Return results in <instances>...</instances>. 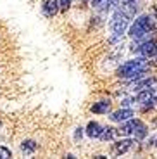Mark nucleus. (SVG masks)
<instances>
[{"instance_id": "obj_21", "label": "nucleus", "mask_w": 157, "mask_h": 159, "mask_svg": "<svg viewBox=\"0 0 157 159\" xmlns=\"http://www.w3.org/2000/svg\"><path fill=\"white\" fill-rule=\"evenodd\" d=\"M154 143H155V147H157V137H155V142H154Z\"/></svg>"}, {"instance_id": "obj_15", "label": "nucleus", "mask_w": 157, "mask_h": 159, "mask_svg": "<svg viewBox=\"0 0 157 159\" xmlns=\"http://www.w3.org/2000/svg\"><path fill=\"white\" fill-rule=\"evenodd\" d=\"M135 104H137L135 95H128V97H124V99H121V107H131Z\"/></svg>"}, {"instance_id": "obj_8", "label": "nucleus", "mask_w": 157, "mask_h": 159, "mask_svg": "<svg viewBox=\"0 0 157 159\" xmlns=\"http://www.w3.org/2000/svg\"><path fill=\"white\" fill-rule=\"evenodd\" d=\"M40 11H42V14H43L47 19L55 17L57 16V12H61L59 11V0H42Z\"/></svg>"}, {"instance_id": "obj_2", "label": "nucleus", "mask_w": 157, "mask_h": 159, "mask_svg": "<svg viewBox=\"0 0 157 159\" xmlns=\"http://www.w3.org/2000/svg\"><path fill=\"white\" fill-rule=\"evenodd\" d=\"M157 31V23L150 14H140V16L135 17L133 23H130V28H128V36L131 40H137V42H143V40L150 38L152 33Z\"/></svg>"}, {"instance_id": "obj_17", "label": "nucleus", "mask_w": 157, "mask_h": 159, "mask_svg": "<svg viewBox=\"0 0 157 159\" xmlns=\"http://www.w3.org/2000/svg\"><path fill=\"white\" fill-rule=\"evenodd\" d=\"M73 5V0H59V11L61 12H67Z\"/></svg>"}, {"instance_id": "obj_7", "label": "nucleus", "mask_w": 157, "mask_h": 159, "mask_svg": "<svg viewBox=\"0 0 157 159\" xmlns=\"http://www.w3.org/2000/svg\"><path fill=\"white\" fill-rule=\"evenodd\" d=\"M119 9L124 12L126 16H130L131 19H135L138 12H140V7H141V2L140 0H119Z\"/></svg>"}, {"instance_id": "obj_11", "label": "nucleus", "mask_w": 157, "mask_h": 159, "mask_svg": "<svg viewBox=\"0 0 157 159\" xmlns=\"http://www.w3.org/2000/svg\"><path fill=\"white\" fill-rule=\"evenodd\" d=\"M19 151H21V154H24V156H31L38 151V143L31 139L23 140V142L19 143Z\"/></svg>"}, {"instance_id": "obj_6", "label": "nucleus", "mask_w": 157, "mask_h": 159, "mask_svg": "<svg viewBox=\"0 0 157 159\" xmlns=\"http://www.w3.org/2000/svg\"><path fill=\"white\" fill-rule=\"evenodd\" d=\"M128 123H130V126H131V135H133V139L143 140L147 135H149V126H147L141 119L130 118V119H128Z\"/></svg>"}, {"instance_id": "obj_14", "label": "nucleus", "mask_w": 157, "mask_h": 159, "mask_svg": "<svg viewBox=\"0 0 157 159\" xmlns=\"http://www.w3.org/2000/svg\"><path fill=\"white\" fill-rule=\"evenodd\" d=\"M119 5V0H104L102 4L98 5V11L102 12V14H109L112 9H116Z\"/></svg>"}, {"instance_id": "obj_9", "label": "nucleus", "mask_w": 157, "mask_h": 159, "mask_svg": "<svg viewBox=\"0 0 157 159\" xmlns=\"http://www.w3.org/2000/svg\"><path fill=\"white\" fill-rule=\"evenodd\" d=\"M135 116V111L131 107H119L118 111H110L109 112V121H112V123H123V121H126V119H130Z\"/></svg>"}, {"instance_id": "obj_4", "label": "nucleus", "mask_w": 157, "mask_h": 159, "mask_svg": "<svg viewBox=\"0 0 157 159\" xmlns=\"http://www.w3.org/2000/svg\"><path fill=\"white\" fill-rule=\"evenodd\" d=\"M135 56H141V57H147V59H152V57L157 56V38H147L143 42H137L135 40L133 47L130 48Z\"/></svg>"}, {"instance_id": "obj_3", "label": "nucleus", "mask_w": 157, "mask_h": 159, "mask_svg": "<svg viewBox=\"0 0 157 159\" xmlns=\"http://www.w3.org/2000/svg\"><path fill=\"white\" fill-rule=\"evenodd\" d=\"M130 23H131L130 16H126L119 7L114 9L112 16H110V21H109V30H110L109 42L110 43H116V42H119V40L123 38L126 30L130 28Z\"/></svg>"}, {"instance_id": "obj_5", "label": "nucleus", "mask_w": 157, "mask_h": 159, "mask_svg": "<svg viewBox=\"0 0 157 159\" xmlns=\"http://www.w3.org/2000/svg\"><path fill=\"white\" fill-rule=\"evenodd\" d=\"M135 145H137V139H131V137L119 139L112 143V154L114 156H124V154H128Z\"/></svg>"}, {"instance_id": "obj_13", "label": "nucleus", "mask_w": 157, "mask_h": 159, "mask_svg": "<svg viewBox=\"0 0 157 159\" xmlns=\"http://www.w3.org/2000/svg\"><path fill=\"white\" fill-rule=\"evenodd\" d=\"M114 137H116V128L114 126H104L100 135H98V140L100 142H112Z\"/></svg>"}, {"instance_id": "obj_1", "label": "nucleus", "mask_w": 157, "mask_h": 159, "mask_svg": "<svg viewBox=\"0 0 157 159\" xmlns=\"http://www.w3.org/2000/svg\"><path fill=\"white\" fill-rule=\"evenodd\" d=\"M150 66H152V62L147 57L137 56L135 59H130L123 62L121 66H118L116 76L119 80H140L150 75Z\"/></svg>"}, {"instance_id": "obj_18", "label": "nucleus", "mask_w": 157, "mask_h": 159, "mask_svg": "<svg viewBox=\"0 0 157 159\" xmlns=\"http://www.w3.org/2000/svg\"><path fill=\"white\" fill-rule=\"evenodd\" d=\"M83 131H85V128H81V126L76 128V131H74V140H76V142H81V139H83Z\"/></svg>"}, {"instance_id": "obj_10", "label": "nucleus", "mask_w": 157, "mask_h": 159, "mask_svg": "<svg viewBox=\"0 0 157 159\" xmlns=\"http://www.w3.org/2000/svg\"><path fill=\"white\" fill-rule=\"evenodd\" d=\"M90 111L93 112V114H109L110 111H112V100L110 99H100L97 100V102H93L90 106Z\"/></svg>"}, {"instance_id": "obj_12", "label": "nucleus", "mask_w": 157, "mask_h": 159, "mask_svg": "<svg viewBox=\"0 0 157 159\" xmlns=\"http://www.w3.org/2000/svg\"><path fill=\"white\" fill-rule=\"evenodd\" d=\"M102 128L104 126L98 123V121H90V123L87 125V128H85V135H87L88 139H98Z\"/></svg>"}, {"instance_id": "obj_20", "label": "nucleus", "mask_w": 157, "mask_h": 159, "mask_svg": "<svg viewBox=\"0 0 157 159\" xmlns=\"http://www.w3.org/2000/svg\"><path fill=\"white\" fill-rule=\"evenodd\" d=\"M154 61H150V62H152V66H157V56L155 57H152Z\"/></svg>"}, {"instance_id": "obj_16", "label": "nucleus", "mask_w": 157, "mask_h": 159, "mask_svg": "<svg viewBox=\"0 0 157 159\" xmlns=\"http://www.w3.org/2000/svg\"><path fill=\"white\" fill-rule=\"evenodd\" d=\"M12 157V151L5 145H0V159H11Z\"/></svg>"}, {"instance_id": "obj_19", "label": "nucleus", "mask_w": 157, "mask_h": 159, "mask_svg": "<svg viewBox=\"0 0 157 159\" xmlns=\"http://www.w3.org/2000/svg\"><path fill=\"white\" fill-rule=\"evenodd\" d=\"M102 2H104V0H90V5L93 9H98V5L102 4Z\"/></svg>"}]
</instances>
